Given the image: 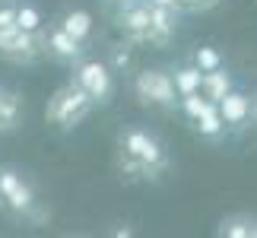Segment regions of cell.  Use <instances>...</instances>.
Returning a JSON list of instances; mask_svg holds the SVG:
<instances>
[{"label":"cell","instance_id":"cell-1","mask_svg":"<svg viewBox=\"0 0 257 238\" xmlns=\"http://www.w3.org/2000/svg\"><path fill=\"white\" fill-rule=\"evenodd\" d=\"M95 111L92 98L83 92V86H76L73 79H67L64 86H57L45 102V124L54 127L57 134H70L76 131L89 114Z\"/></svg>","mask_w":257,"mask_h":238},{"label":"cell","instance_id":"cell-2","mask_svg":"<svg viewBox=\"0 0 257 238\" xmlns=\"http://www.w3.org/2000/svg\"><path fill=\"white\" fill-rule=\"evenodd\" d=\"M114 143H117V150H121V153L134 156L137 162H143L156 178H159V181H162V175L169 172V165H172V159H169V150H165L162 137L156 134V131H150V127L124 124V127H117Z\"/></svg>","mask_w":257,"mask_h":238},{"label":"cell","instance_id":"cell-3","mask_svg":"<svg viewBox=\"0 0 257 238\" xmlns=\"http://www.w3.org/2000/svg\"><path fill=\"white\" fill-rule=\"evenodd\" d=\"M70 79L76 86H83V92L92 98L95 108H108L117 95V79H114V70L108 67V61L102 57H92V54H83L80 61L70 64Z\"/></svg>","mask_w":257,"mask_h":238},{"label":"cell","instance_id":"cell-4","mask_svg":"<svg viewBox=\"0 0 257 238\" xmlns=\"http://www.w3.org/2000/svg\"><path fill=\"white\" fill-rule=\"evenodd\" d=\"M134 98L150 111H178V92L169 67H140L131 79Z\"/></svg>","mask_w":257,"mask_h":238},{"label":"cell","instance_id":"cell-5","mask_svg":"<svg viewBox=\"0 0 257 238\" xmlns=\"http://www.w3.org/2000/svg\"><path fill=\"white\" fill-rule=\"evenodd\" d=\"M38 206V194L32 181L16 165H0V213L16 222H26Z\"/></svg>","mask_w":257,"mask_h":238},{"label":"cell","instance_id":"cell-6","mask_svg":"<svg viewBox=\"0 0 257 238\" xmlns=\"http://www.w3.org/2000/svg\"><path fill=\"white\" fill-rule=\"evenodd\" d=\"M111 19H114V29L134 48H143L146 29H150V7H146V0H114Z\"/></svg>","mask_w":257,"mask_h":238},{"label":"cell","instance_id":"cell-7","mask_svg":"<svg viewBox=\"0 0 257 238\" xmlns=\"http://www.w3.org/2000/svg\"><path fill=\"white\" fill-rule=\"evenodd\" d=\"M0 57L10 64H35V61H42V38L32 35V32H23L19 26H7V29H0Z\"/></svg>","mask_w":257,"mask_h":238},{"label":"cell","instance_id":"cell-8","mask_svg":"<svg viewBox=\"0 0 257 238\" xmlns=\"http://www.w3.org/2000/svg\"><path fill=\"white\" fill-rule=\"evenodd\" d=\"M38 38H42V54L48 57V61L61 64V67H70L73 61H80V57L89 51L86 45H80L76 38H70V35H67L64 29L54 23V19L42 26V32H38Z\"/></svg>","mask_w":257,"mask_h":238},{"label":"cell","instance_id":"cell-9","mask_svg":"<svg viewBox=\"0 0 257 238\" xmlns=\"http://www.w3.org/2000/svg\"><path fill=\"white\" fill-rule=\"evenodd\" d=\"M216 111H219L222 124L229 127V137H241V134L251 131L254 105H251V92H244L241 86H235L232 92H225L219 102H216Z\"/></svg>","mask_w":257,"mask_h":238},{"label":"cell","instance_id":"cell-10","mask_svg":"<svg viewBox=\"0 0 257 238\" xmlns=\"http://www.w3.org/2000/svg\"><path fill=\"white\" fill-rule=\"evenodd\" d=\"M54 23L64 29L70 38H76L80 45H92V35H95V19H92V13L89 10H83V7H64L61 13L54 16Z\"/></svg>","mask_w":257,"mask_h":238},{"label":"cell","instance_id":"cell-11","mask_svg":"<svg viewBox=\"0 0 257 238\" xmlns=\"http://www.w3.org/2000/svg\"><path fill=\"white\" fill-rule=\"evenodd\" d=\"M216 238H257V213H225L216 225Z\"/></svg>","mask_w":257,"mask_h":238},{"label":"cell","instance_id":"cell-12","mask_svg":"<svg viewBox=\"0 0 257 238\" xmlns=\"http://www.w3.org/2000/svg\"><path fill=\"white\" fill-rule=\"evenodd\" d=\"M23 95L10 86H0V134H13L23 124Z\"/></svg>","mask_w":257,"mask_h":238},{"label":"cell","instance_id":"cell-13","mask_svg":"<svg viewBox=\"0 0 257 238\" xmlns=\"http://www.w3.org/2000/svg\"><path fill=\"white\" fill-rule=\"evenodd\" d=\"M235 86H238V83H235V73H232L225 64L200 76V95H203V98H210L213 105L219 102V98H222L225 92H232Z\"/></svg>","mask_w":257,"mask_h":238},{"label":"cell","instance_id":"cell-14","mask_svg":"<svg viewBox=\"0 0 257 238\" xmlns=\"http://www.w3.org/2000/svg\"><path fill=\"white\" fill-rule=\"evenodd\" d=\"M191 131L197 134V140H203V143H222L225 137H229V127L222 124L216 105L210 108V111H203L197 121H191Z\"/></svg>","mask_w":257,"mask_h":238},{"label":"cell","instance_id":"cell-15","mask_svg":"<svg viewBox=\"0 0 257 238\" xmlns=\"http://www.w3.org/2000/svg\"><path fill=\"white\" fill-rule=\"evenodd\" d=\"M172 73V83H175V92L178 95H191V92H200V70L191 64V61H178L169 67Z\"/></svg>","mask_w":257,"mask_h":238},{"label":"cell","instance_id":"cell-16","mask_svg":"<svg viewBox=\"0 0 257 238\" xmlns=\"http://www.w3.org/2000/svg\"><path fill=\"white\" fill-rule=\"evenodd\" d=\"M45 23H48L45 13H42V10H38V7L32 4V0H16V10H13V26H19L23 32L38 35Z\"/></svg>","mask_w":257,"mask_h":238},{"label":"cell","instance_id":"cell-17","mask_svg":"<svg viewBox=\"0 0 257 238\" xmlns=\"http://www.w3.org/2000/svg\"><path fill=\"white\" fill-rule=\"evenodd\" d=\"M187 61H191L200 73H210V70H216V67H222V64H225V54H222L216 45H197Z\"/></svg>","mask_w":257,"mask_h":238},{"label":"cell","instance_id":"cell-18","mask_svg":"<svg viewBox=\"0 0 257 238\" xmlns=\"http://www.w3.org/2000/svg\"><path fill=\"white\" fill-rule=\"evenodd\" d=\"M210 108H213V102H210V98H203L200 92L178 95V114H181L187 124H191V121H197V117H200L203 111H210Z\"/></svg>","mask_w":257,"mask_h":238},{"label":"cell","instance_id":"cell-19","mask_svg":"<svg viewBox=\"0 0 257 238\" xmlns=\"http://www.w3.org/2000/svg\"><path fill=\"white\" fill-rule=\"evenodd\" d=\"M111 51H114V61L108 64V67H111L114 73H124V70H131V67H134V45L127 42V38H124V42H117V45H111Z\"/></svg>","mask_w":257,"mask_h":238},{"label":"cell","instance_id":"cell-20","mask_svg":"<svg viewBox=\"0 0 257 238\" xmlns=\"http://www.w3.org/2000/svg\"><path fill=\"white\" fill-rule=\"evenodd\" d=\"M222 0H178V10L187 16H197V13H210L213 7H219Z\"/></svg>","mask_w":257,"mask_h":238},{"label":"cell","instance_id":"cell-21","mask_svg":"<svg viewBox=\"0 0 257 238\" xmlns=\"http://www.w3.org/2000/svg\"><path fill=\"white\" fill-rule=\"evenodd\" d=\"M13 10H16V0H0V29L13 26Z\"/></svg>","mask_w":257,"mask_h":238},{"label":"cell","instance_id":"cell-22","mask_svg":"<svg viewBox=\"0 0 257 238\" xmlns=\"http://www.w3.org/2000/svg\"><path fill=\"white\" fill-rule=\"evenodd\" d=\"M146 4H156V7H175L178 10V0H146ZM181 13V10H178Z\"/></svg>","mask_w":257,"mask_h":238},{"label":"cell","instance_id":"cell-23","mask_svg":"<svg viewBox=\"0 0 257 238\" xmlns=\"http://www.w3.org/2000/svg\"><path fill=\"white\" fill-rule=\"evenodd\" d=\"M251 105H254V114H257V89L251 92Z\"/></svg>","mask_w":257,"mask_h":238},{"label":"cell","instance_id":"cell-24","mask_svg":"<svg viewBox=\"0 0 257 238\" xmlns=\"http://www.w3.org/2000/svg\"><path fill=\"white\" fill-rule=\"evenodd\" d=\"M251 131H257V114H254V121H251Z\"/></svg>","mask_w":257,"mask_h":238},{"label":"cell","instance_id":"cell-25","mask_svg":"<svg viewBox=\"0 0 257 238\" xmlns=\"http://www.w3.org/2000/svg\"><path fill=\"white\" fill-rule=\"evenodd\" d=\"M102 4H105V7H114V0H102Z\"/></svg>","mask_w":257,"mask_h":238}]
</instances>
